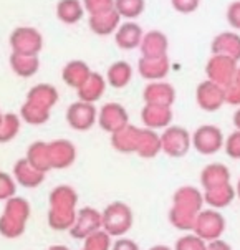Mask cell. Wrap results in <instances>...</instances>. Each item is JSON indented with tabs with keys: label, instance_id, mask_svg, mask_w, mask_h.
I'll return each mask as SVG.
<instances>
[{
	"label": "cell",
	"instance_id": "9c48e42d",
	"mask_svg": "<svg viewBox=\"0 0 240 250\" xmlns=\"http://www.w3.org/2000/svg\"><path fill=\"white\" fill-rule=\"evenodd\" d=\"M98 111H96L93 103H86V101H77V103L70 104L66 109V121L73 129L77 131H86L95 125Z\"/></svg>",
	"mask_w": 240,
	"mask_h": 250
},
{
	"label": "cell",
	"instance_id": "9a60e30c",
	"mask_svg": "<svg viewBox=\"0 0 240 250\" xmlns=\"http://www.w3.org/2000/svg\"><path fill=\"white\" fill-rule=\"evenodd\" d=\"M169 68H171L169 57H161V58L141 57L140 62H138V71H140V75L144 80H149V82H161L169 73Z\"/></svg>",
	"mask_w": 240,
	"mask_h": 250
},
{
	"label": "cell",
	"instance_id": "5bb4252c",
	"mask_svg": "<svg viewBox=\"0 0 240 250\" xmlns=\"http://www.w3.org/2000/svg\"><path fill=\"white\" fill-rule=\"evenodd\" d=\"M103 226V215H100L95 209L80 210L78 219H75V226L71 227V235L77 239H86L91 234L98 232Z\"/></svg>",
	"mask_w": 240,
	"mask_h": 250
},
{
	"label": "cell",
	"instance_id": "83f0119b",
	"mask_svg": "<svg viewBox=\"0 0 240 250\" xmlns=\"http://www.w3.org/2000/svg\"><path fill=\"white\" fill-rule=\"evenodd\" d=\"M10 65L12 70L15 71V75L22 76V78H30L40 68L39 57H28V55H17V53H12Z\"/></svg>",
	"mask_w": 240,
	"mask_h": 250
},
{
	"label": "cell",
	"instance_id": "836d02e7",
	"mask_svg": "<svg viewBox=\"0 0 240 250\" xmlns=\"http://www.w3.org/2000/svg\"><path fill=\"white\" fill-rule=\"evenodd\" d=\"M224 151L229 158L240 159V131L239 129H235L234 133H230L229 136L225 138Z\"/></svg>",
	"mask_w": 240,
	"mask_h": 250
},
{
	"label": "cell",
	"instance_id": "3957f363",
	"mask_svg": "<svg viewBox=\"0 0 240 250\" xmlns=\"http://www.w3.org/2000/svg\"><path fill=\"white\" fill-rule=\"evenodd\" d=\"M133 226V212L123 202H113L103 212V227L109 235H123Z\"/></svg>",
	"mask_w": 240,
	"mask_h": 250
},
{
	"label": "cell",
	"instance_id": "d6986e66",
	"mask_svg": "<svg viewBox=\"0 0 240 250\" xmlns=\"http://www.w3.org/2000/svg\"><path fill=\"white\" fill-rule=\"evenodd\" d=\"M90 75H91L90 66H88L86 63L81 62V60L68 62L65 66H63V71H61L63 82L68 84V86L75 88V90H80Z\"/></svg>",
	"mask_w": 240,
	"mask_h": 250
},
{
	"label": "cell",
	"instance_id": "44dd1931",
	"mask_svg": "<svg viewBox=\"0 0 240 250\" xmlns=\"http://www.w3.org/2000/svg\"><path fill=\"white\" fill-rule=\"evenodd\" d=\"M121 22V15L113 8V10H108L104 14H98V15H90V28L93 30L96 35H109V33H115L120 27Z\"/></svg>",
	"mask_w": 240,
	"mask_h": 250
},
{
	"label": "cell",
	"instance_id": "1f68e13d",
	"mask_svg": "<svg viewBox=\"0 0 240 250\" xmlns=\"http://www.w3.org/2000/svg\"><path fill=\"white\" fill-rule=\"evenodd\" d=\"M174 250H207V242L197 234H186L176 240Z\"/></svg>",
	"mask_w": 240,
	"mask_h": 250
},
{
	"label": "cell",
	"instance_id": "277c9868",
	"mask_svg": "<svg viewBox=\"0 0 240 250\" xmlns=\"http://www.w3.org/2000/svg\"><path fill=\"white\" fill-rule=\"evenodd\" d=\"M162 152L171 158H182L192 146V134L182 126H167L161 134Z\"/></svg>",
	"mask_w": 240,
	"mask_h": 250
},
{
	"label": "cell",
	"instance_id": "30bf717a",
	"mask_svg": "<svg viewBox=\"0 0 240 250\" xmlns=\"http://www.w3.org/2000/svg\"><path fill=\"white\" fill-rule=\"evenodd\" d=\"M98 121L104 131L116 133L121 128H124L126 125H129V116L126 108L121 106L120 103H106L101 108Z\"/></svg>",
	"mask_w": 240,
	"mask_h": 250
},
{
	"label": "cell",
	"instance_id": "4fadbf2b",
	"mask_svg": "<svg viewBox=\"0 0 240 250\" xmlns=\"http://www.w3.org/2000/svg\"><path fill=\"white\" fill-rule=\"evenodd\" d=\"M140 50H141V57L146 58L167 57V52H169V38L161 30H151L144 33Z\"/></svg>",
	"mask_w": 240,
	"mask_h": 250
},
{
	"label": "cell",
	"instance_id": "d6a6232c",
	"mask_svg": "<svg viewBox=\"0 0 240 250\" xmlns=\"http://www.w3.org/2000/svg\"><path fill=\"white\" fill-rule=\"evenodd\" d=\"M83 5H85V10L90 15H98L104 14L108 10H113L115 8V0H83Z\"/></svg>",
	"mask_w": 240,
	"mask_h": 250
},
{
	"label": "cell",
	"instance_id": "d590c367",
	"mask_svg": "<svg viewBox=\"0 0 240 250\" xmlns=\"http://www.w3.org/2000/svg\"><path fill=\"white\" fill-rule=\"evenodd\" d=\"M171 5L176 12L187 15V14H192V12H196L197 8H199L200 0H171Z\"/></svg>",
	"mask_w": 240,
	"mask_h": 250
},
{
	"label": "cell",
	"instance_id": "5b68a950",
	"mask_svg": "<svg viewBox=\"0 0 240 250\" xmlns=\"http://www.w3.org/2000/svg\"><path fill=\"white\" fill-rule=\"evenodd\" d=\"M225 230V219L224 215L219 212L217 209H202L196 219V226H194V234H197L205 242H212V240L220 239V235Z\"/></svg>",
	"mask_w": 240,
	"mask_h": 250
},
{
	"label": "cell",
	"instance_id": "6da1fadb",
	"mask_svg": "<svg viewBox=\"0 0 240 250\" xmlns=\"http://www.w3.org/2000/svg\"><path fill=\"white\" fill-rule=\"evenodd\" d=\"M204 194L194 186H182L172 196L169 222L182 232H192L196 219L204 206Z\"/></svg>",
	"mask_w": 240,
	"mask_h": 250
},
{
	"label": "cell",
	"instance_id": "d4e9b609",
	"mask_svg": "<svg viewBox=\"0 0 240 250\" xmlns=\"http://www.w3.org/2000/svg\"><path fill=\"white\" fill-rule=\"evenodd\" d=\"M27 101L32 104H37L40 108L50 109L55 103L58 101V91L55 90V86L52 84H37L33 86L27 95Z\"/></svg>",
	"mask_w": 240,
	"mask_h": 250
},
{
	"label": "cell",
	"instance_id": "8fae6325",
	"mask_svg": "<svg viewBox=\"0 0 240 250\" xmlns=\"http://www.w3.org/2000/svg\"><path fill=\"white\" fill-rule=\"evenodd\" d=\"M144 104H161V106H171L176 101V90L171 83L166 82H151L142 91Z\"/></svg>",
	"mask_w": 240,
	"mask_h": 250
},
{
	"label": "cell",
	"instance_id": "7bdbcfd3",
	"mask_svg": "<svg viewBox=\"0 0 240 250\" xmlns=\"http://www.w3.org/2000/svg\"><path fill=\"white\" fill-rule=\"evenodd\" d=\"M235 192H237V197H239V201H240V179L237 181V186H235Z\"/></svg>",
	"mask_w": 240,
	"mask_h": 250
},
{
	"label": "cell",
	"instance_id": "f35d334b",
	"mask_svg": "<svg viewBox=\"0 0 240 250\" xmlns=\"http://www.w3.org/2000/svg\"><path fill=\"white\" fill-rule=\"evenodd\" d=\"M113 250H140V247H138V244L133 242V240L121 239V240H118V242L115 244Z\"/></svg>",
	"mask_w": 240,
	"mask_h": 250
},
{
	"label": "cell",
	"instance_id": "74e56055",
	"mask_svg": "<svg viewBox=\"0 0 240 250\" xmlns=\"http://www.w3.org/2000/svg\"><path fill=\"white\" fill-rule=\"evenodd\" d=\"M225 103L232 106H240V86L237 83H232L225 88Z\"/></svg>",
	"mask_w": 240,
	"mask_h": 250
},
{
	"label": "cell",
	"instance_id": "8992f818",
	"mask_svg": "<svg viewBox=\"0 0 240 250\" xmlns=\"http://www.w3.org/2000/svg\"><path fill=\"white\" fill-rule=\"evenodd\" d=\"M224 143L222 129L214 125H202L192 133V147L204 156L216 154L224 147Z\"/></svg>",
	"mask_w": 240,
	"mask_h": 250
},
{
	"label": "cell",
	"instance_id": "7a4b0ae2",
	"mask_svg": "<svg viewBox=\"0 0 240 250\" xmlns=\"http://www.w3.org/2000/svg\"><path fill=\"white\" fill-rule=\"evenodd\" d=\"M239 70V62L224 55H210L205 63V75L207 80L217 83L219 86L227 88L235 82Z\"/></svg>",
	"mask_w": 240,
	"mask_h": 250
},
{
	"label": "cell",
	"instance_id": "f1b7e54d",
	"mask_svg": "<svg viewBox=\"0 0 240 250\" xmlns=\"http://www.w3.org/2000/svg\"><path fill=\"white\" fill-rule=\"evenodd\" d=\"M48 149L52 151V164L55 167H66L75 159V147L68 141H57L50 144Z\"/></svg>",
	"mask_w": 240,
	"mask_h": 250
},
{
	"label": "cell",
	"instance_id": "4316f807",
	"mask_svg": "<svg viewBox=\"0 0 240 250\" xmlns=\"http://www.w3.org/2000/svg\"><path fill=\"white\" fill-rule=\"evenodd\" d=\"M83 14H85V5L80 0H60L57 3V17L63 23H77L81 20Z\"/></svg>",
	"mask_w": 240,
	"mask_h": 250
},
{
	"label": "cell",
	"instance_id": "8d00e7d4",
	"mask_svg": "<svg viewBox=\"0 0 240 250\" xmlns=\"http://www.w3.org/2000/svg\"><path fill=\"white\" fill-rule=\"evenodd\" d=\"M225 17L230 27L235 28V30H240V0H235V2H232L227 7Z\"/></svg>",
	"mask_w": 240,
	"mask_h": 250
},
{
	"label": "cell",
	"instance_id": "7c38bea8",
	"mask_svg": "<svg viewBox=\"0 0 240 250\" xmlns=\"http://www.w3.org/2000/svg\"><path fill=\"white\" fill-rule=\"evenodd\" d=\"M172 108L161 106V104H144L141 109L142 125L149 129H166L172 123Z\"/></svg>",
	"mask_w": 240,
	"mask_h": 250
},
{
	"label": "cell",
	"instance_id": "b9f144b4",
	"mask_svg": "<svg viewBox=\"0 0 240 250\" xmlns=\"http://www.w3.org/2000/svg\"><path fill=\"white\" fill-rule=\"evenodd\" d=\"M149 250H171L169 247H166V245H156V247L149 249Z\"/></svg>",
	"mask_w": 240,
	"mask_h": 250
},
{
	"label": "cell",
	"instance_id": "e0dca14e",
	"mask_svg": "<svg viewBox=\"0 0 240 250\" xmlns=\"http://www.w3.org/2000/svg\"><path fill=\"white\" fill-rule=\"evenodd\" d=\"M212 55H224V57L240 60V35L235 32H222L214 37L210 43Z\"/></svg>",
	"mask_w": 240,
	"mask_h": 250
},
{
	"label": "cell",
	"instance_id": "2e32d148",
	"mask_svg": "<svg viewBox=\"0 0 240 250\" xmlns=\"http://www.w3.org/2000/svg\"><path fill=\"white\" fill-rule=\"evenodd\" d=\"M144 32H142L141 25H138L133 20L121 23L115 32V42L121 50H134L140 48Z\"/></svg>",
	"mask_w": 240,
	"mask_h": 250
},
{
	"label": "cell",
	"instance_id": "e575fe53",
	"mask_svg": "<svg viewBox=\"0 0 240 250\" xmlns=\"http://www.w3.org/2000/svg\"><path fill=\"white\" fill-rule=\"evenodd\" d=\"M108 249H109L108 232H95L90 237H86L85 250H108Z\"/></svg>",
	"mask_w": 240,
	"mask_h": 250
},
{
	"label": "cell",
	"instance_id": "484cf974",
	"mask_svg": "<svg viewBox=\"0 0 240 250\" xmlns=\"http://www.w3.org/2000/svg\"><path fill=\"white\" fill-rule=\"evenodd\" d=\"M133 78V66L128 62H115L106 71V82L113 88H124Z\"/></svg>",
	"mask_w": 240,
	"mask_h": 250
},
{
	"label": "cell",
	"instance_id": "ffe728a7",
	"mask_svg": "<svg viewBox=\"0 0 240 250\" xmlns=\"http://www.w3.org/2000/svg\"><path fill=\"white\" fill-rule=\"evenodd\" d=\"M106 78H103V75L96 73V71H91V75L88 76V80L83 83V86L80 88L78 91V98L81 101H86V103H95L98 101L101 96L106 91Z\"/></svg>",
	"mask_w": 240,
	"mask_h": 250
},
{
	"label": "cell",
	"instance_id": "f6af8a7d",
	"mask_svg": "<svg viewBox=\"0 0 240 250\" xmlns=\"http://www.w3.org/2000/svg\"><path fill=\"white\" fill-rule=\"evenodd\" d=\"M50 250H68L66 247H61V245H57V247H52Z\"/></svg>",
	"mask_w": 240,
	"mask_h": 250
},
{
	"label": "cell",
	"instance_id": "f546056e",
	"mask_svg": "<svg viewBox=\"0 0 240 250\" xmlns=\"http://www.w3.org/2000/svg\"><path fill=\"white\" fill-rule=\"evenodd\" d=\"M146 8V0H115V10L121 19L134 20L138 19Z\"/></svg>",
	"mask_w": 240,
	"mask_h": 250
},
{
	"label": "cell",
	"instance_id": "4dcf8cb0",
	"mask_svg": "<svg viewBox=\"0 0 240 250\" xmlns=\"http://www.w3.org/2000/svg\"><path fill=\"white\" fill-rule=\"evenodd\" d=\"M22 116L28 123H32V125H41V123H45L50 118V109L40 108L27 101L22 106Z\"/></svg>",
	"mask_w": 240,
	"mask_h": 250
},
{
	"label": "cell",
	"instance_id": "7402d4cb",
	"mask_svg": "<svg viewBox=\"0 0 240 250\" xmlns=\"http://www.w3.org/2000/svg\"><path fill=\"white\" fill-rule=\"evenodd\" d=\"M141 129L133 125H126L124 128L113 133V146L121 152H136L140 144Z\"/></svg>",
	"mask_w": 240,
	"mask_h": 250
},
{
	"label": "cell",
	"instance_id": "ac0fdd59",
	"mask_svg": "<svg viewBox=\"0 0 240 250\" xmlns=\"http://www.w3.org/2000/svg\"><path fill=\"white\" fill-rule=\"evenodd\" d=\"M235 196V188L230 182L222 184L219 188H212L209 190H204V202L207 204L210 209H224V207L230 206L234 202Z\"/></svg>",
	"mask_w": 240,
	"mask_h": 250
},
{
	"label": "cell",
	"instance_id": "cb8c5ba5",
	"mask_svg": "<svg viewBox=\"0 0 240 250\" xmlns=\"http://www.w3.org/2000/svg\"><path fill=\"white\" fill-rule=\"evenodd\" d=\"M162 151V143H161V134H158L154 129L142 128L141 136H140V144H138V154L141 158L151 159L154 156H158Z\"/></svg>",
	"mask_w": 240,
	"mask_h": 250
},
{
	"label": "cell",
	"instance_id": "ba28073f",
	"mask_svg": "<svg viewBox=\"0 0 240 250\" xmlns=\"http://www.w3.org/2000/svg\"><path fill=\"white\" fill-rule=\"evenodd\" d=\"M196 101L204 111H217L225 104V88L219 86L210 80H204L196 88Z\"/></svg>",
	"mask_w": 240,
	"mask_h": 250
},
{
	"label": "cell",
	"instance_id": "ee69618b",
	"mask_svg": "<svg viewBox=\"0 0 240 250\" xmlns=\"http://www.w3.org/2000/svg\"><path fill=\"white\" fill-rule=\"evenodd\" d=\"M234 83H237L239 86H240V65H239V70H237V76H235V82Z\"/></svg>",
	"mask_w": 240,
	"mask_h": 250
},
{
	"label": "cell",
	"instance_id": "60d3db41",
	"mask_svg": "<svg viewBox=\"0 0 240 250\" xmlns=\"http://www.w3.org/2000/svg\"><path fill=\"white\" fill-rule=\"evenodd\" d=\"M234 126H235V129L240 131V108L234 114Z\"/></svg>",
	"mask_w": 240,
	"mask_h": 250
},
{
	"label": "cell",
	"instance_id": "ab89813d",
	"mask_svg": "<svg viewBox=\"0 0 240 250\" xmlns=\"http://www.w3.org/2000/svg\"><path fill=\"white\" fill-rule=\"evenodd\" d=\"M207 250H232V247L222 239H217L212 240V242H207Z\"/></svg>",
	"mask_w": 240,
	"mask_h": 250
},
{
	"label": "cell",
	"instance_id": "603a6c76",
	"mask_svg": "<svg viewBox=\"0 0 240 250\" xmlns=\"http://www.w3.org/2000/svg\"><path fill=\"white\" fill-rule=\"evenodd\" d=\"M227 182H230V171L224 164L214 163L202 169L200 184H202V188H204V190L219 188V186L227 184Z\"/></svg>",
	"mask_w": 240,
	"mask_h": 250
},
{
	"label": "cell",
	"instance_id": "52a82bcc",
	"mask_svg": "<svg viewBox=\"0 0 240 250\" xmlns=\"http://www.w3.org/2000/svg\"><path fill=\"white\" fill-rule=\"evenodd\" d=\"M10 45L17 55H28V57H37L43 46V38L40 32L32 27H20L12 32Z\"/></svg>",
	"mask_w": 240,
	"mask_h": 250
}]
</instances>
